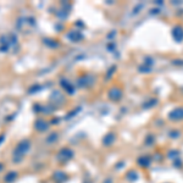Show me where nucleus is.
<instances>
[{
  "label": "nucleus",
  "mask_w": 183,
  "mask_h": 183,
  "mask_svg": "<svg viewBox=\"0 0 183 183\" xmlns=\"http://www.w3.org/2000/svg\"><path fill=\"white\" fill-rule=\"evenodd\" d=\"M168 119H170L171 121H182L183 120V107L173 109V110L170 112Z\"/></svg>",
  "instance_id": "1"
},
{
  "label": "nucleus",
  "mask_w": 183,
  "mask_h": 183,
  "mask_svg": "<svg viewBox=\"0 0 183 183\" xmlns=\"http://www.w3.org/2000/svg\"><path fill=\"white\" fill-rule=\"evenodd\" d=\"M172 34H173V38L177 41H183V27L182 26H176L173 27V31H172Z\"/></svg>",
  "instance_id": "2"
}]
</instances>
